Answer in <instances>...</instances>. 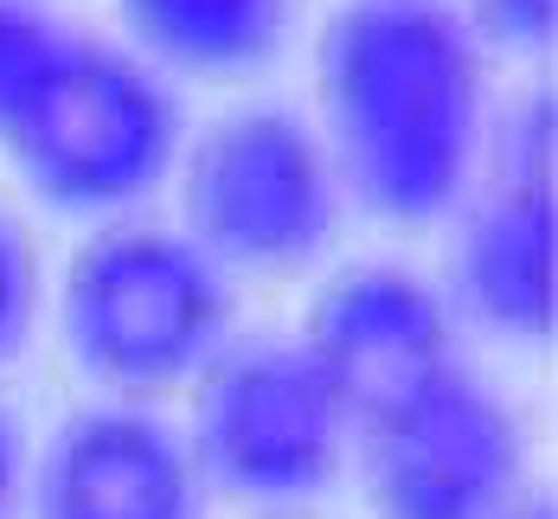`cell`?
<instances>
[{
  "label": "cell",
  "mask_w": 558,
  "mask_h": 519,
  "mask_svg": "<svg viewBox=\"0 0 558 519\" xmlns=\"http://www.w3.org/2000/svg\"><path fill=\"white\" fill-rule=\"evenodd\" d=\"M475 26L501 46H553V26H558V0H475Z\"/></svg>",
  "instance_id": "11"
},
{
  "label": "cell",
  "mask_w": 558,
  "mask_h": 519,
  "mask_svg": "<svg viewBox=\"0 0 558 519\" xmlns=\"http://www.w3.org/2000/svg\"><path fill=\"white\" fill-rule=\"evenodd\" d=\"M13 474H20V449H13V430L0 423V519H7V501H13Z\"/></svg>",
  "instance_id": "14"
},
{
  "label": "cell",
  "mask_w": 558,
  "mask_h": 519,
  "mask_svg": "<svg viewBox=\"0 0 558 519\" xmlns=\"http://www.w3.org/2000/svg\"><path fill=\"white\" fill-rule=\"evenodd\" d=\"M289 0H122L129 33L186 71H244L277 46Z\"/></svg>",
  "instance_id": "10"
},
{
  "label": "cell",
  "mask_w": 558,
  "mask_h": 519,
  "mask_svg": "<svg viewBox=\"0 0 558 519\" xmlns=\"http://www.w3.org/2000/svg\"><path fill=\"white\" fill-rule=\"evenodd\" d=\"M495 519H553V501H533V507H513V514H495Z\"/></svg>",
  "instance_id": "15"
},
{
  "label": "cell",
  "mask_w": 558,
  "mask_h": 519,
  "mask_svg": "<svg viewBox=\"0 0 558 519\" xmlns=\"http://www.w3.org/2000/svg\"><path fill=\"white\" fill-rule=\"evenodd\" d=\"M302 353L335 385L347 423H366L449 366V314L411 270L366 263L322 288Z\"/></svg>",
  "instance_id": "8"
},
{
  "label": "cell",
  "mask_w": 558,
  "mask_h": 519,
  "mask_svg": "<svg viewBox=\"0 0 558 519\" xmlns=\"http://www.w3.org/2000/svg\"><path fill=\"white\" fill-rule=\"evenodd\" d=\"M0 141L52 206L104 212L173 161V103L148 64L52 26L0 97Z\"/></svg>",
  "instance_id": "2"
},
{
  "label": "cell",
  "mask_w": 558,
  "mask_h": 519,
  "mask_svg": "<svg viewBox=\"0 0 558 519\" xmlns=\"http://www.w3.org/2000/svg\"><path fill=\"white\" fill-rule=\"evenodd\" d=\"M322 110L347 186L398 225L456 206L482 135V52L444 0H347L322 33Z\"/></svg>",
  "instance_id": "1"
},
{
  "label": "cell",
  "mask_w": 558,
  "mask_h": 519,
  "mask_svg": "<svg viewBox=\"0 0 558 519\" xmlns=\"http://www.w3.org/2000/svg\"><path fill=\"white\" fill-rule=\"evenodd\" d=\"M462 301L501 334H546L558 308V193H553V97L513 122L501 180L475 199L456 257Z\"/></svg>",
  "instance_id": "7"
},
{
  "label": "cell",
  "mask_w": 558,
  "mask_h": 519,
  "mask_svg": "<svg viewBox=\"0 0 558 519\" xmlns=\"http://www.w3.org/2000/svg\"><path fill=\"white\" fill-rule=\"evenodd\" d=\"M52 33V20H39L33 7H20V0H0V97L13 90V77L26 71V58L33 46Z\"/></svg>",
  "instance_id": "13"
},
{
  "label": "cell",
  "mask_w": 558,
  "mask_h": 519,
  "mask_svg": "<svg viewBox=\"0 0 558 519\" xmlns=\"http://www.w3.org/2000/svg\"><path fill=\"white\" fill-rule=\"evenodd\" d=\"M26 314H33V263H26L20 231L0 219V359L20 346V334H26Z\"/></svg>",
  "instance_id": "12"
},
{
  "label": "cell",
  "mask_w": 558,
  "mask_h": 519,
  "mask_svg": "<svg viewBox=\"0 0 558 519\" xmlns=\"http://www.w3.org/2000/svg\"><path fill=\"white\" fill-rule=\"evenodd\" d=\"M353 430L366 443L379 519H495L507 507L520 430L507 404L456 359Z\"/></svg>",
  "instance_id": "5"
},
{
  "label": "cell",
  "mask_w": 558,
  "mask_h": 519,
  "mask_svg": "<svg viewBox=\"0 0 558 519\" xmlns=\"http://www.w3.org/2000/svg\"><path fill=\"white\" fill-rule=\"evenodd\" d=\"M39 519H193V468L142 410H77L39 461Z\"/></svg>",
  "instance_id": "9"
},
{
  "label": "cell",
  "mask_w": 558,
  "mask_h": 519,
  "mask_svg": "<svg viewBox=\"0 0 558 519\" xmlns=\"http://www.w3.org/2000/svg\"><path fill=\"white\" fill-rule=\"evenodd\" d=\"M347 430L353 423L335 385L322 379V366L282 341L225 353L206 372L193 410V449L206 474L257 501H289L322 487L335 474Z\"/></svg>",
  "instance_id": "6"
},
{
  "label": "cell",
  "mask_w": 558,
  "mask_h": 519,
  "mask_svg": "<svg viewBox=\"0 0 558 519\" xmlns=\"http://www.w3.org/2000/svg\"><path fill=\"white\" fill-rule=\"evenodd\" d=\"M186 225L213 263L289 270L335 231V161L282 110H238L186 155Z\"/></svg>",
  "instance_id": "4"
},
{
  "label": "cell",
  "mask_w": 558,
  "mask_h": 519,
  "mask_svg": "<svg viewBox=\"0 0 558 519\" xmlns=\"http://www.w3.org/2000/svg\"><path fill=\"white\" fill-rule=\"evenodd\" d=\"M225 328L219 263L155 225L104 231L64 276V341L84 372L148 392L213 359Z\"/></svg>",
  "instance_id": "3"
}]
</instances>
